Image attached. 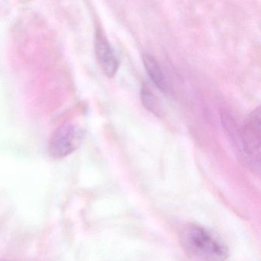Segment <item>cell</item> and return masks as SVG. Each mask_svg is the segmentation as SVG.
I'll use <instances>...</instances> for the list:
<instances>
[{"label":"cell","mask_w":261,"mask_h":261,"mask_svg":"<svg viewBox=\"0 0 261 261\" xmlns=\"http://www.w3.org/2000/svg\"><path fill=\"white\" fill-rule=\"evenodd\" d=\"M222 119L223 123L227 124L225 127L236 134L231 136H234L237 140H239L237 149L241 163L252 172L259 174L260 169V108L258 107L253 111L238 131L233 129L234 126H232L230 119L226 114H223Z\"/></svg>","instance_id":"cell-1"},{"label":"cell","mask_w":261,"mask_h":261,"mask_svg":"<svg viewBox=\"0 0 261 261\" xmlns=\"http://www.w3.org/2000/svg\"><path fill=\"white\" fill-rule=\"evenodd\" d=\"M0 261H11V260H9V259H0Z\"/></svg>","instance_id":"cell-7"},{"label":"cell","mask_w":261,"mask_h":261,"mask_svg":"<svg viewBox=\"0 0 261 261\" xmlns=\"http://www.w3.org/2000/svg\"><path fill=\"white\" fill-rule=\"evenodd\" d=\"M180 241L188 254L201 261H224L228 256L225 244L210 230L188 224L180 230Z\"/></svg>","instance_id":"cell-2"},{"label":"cell","mask_w":261,"mask_h":261,"mask_svg":"<svg viewBox=\"0 0 261 261\" xmlns=\"http://www.w3.org/2000/svg\"><path fill=\"white\" fill-rule=\"evenodd\" d=\"M82 129L74 124H65L55 130L48 143V153L54 159H62L80 147L83 140Z\"/></svg>","instance_id":"cell-3"},{"label":"cell","mask_w":261,"mask_h":261,"mask_svg":"<svg viewBox=\"0 0 261 261\" xmlns=\"http://www.w3.org/2000/svg\"><path fill=\"white\" fill-rule=\"evenodd\" d=\"M143 62L145 68L149 74L154 85L162 91H166L167 89V83L164 74L162 71L161 67L159 65L156 59L149 53L143 55Z\"/></svg>","instance_id":"cell-5"},{"label":"cell","mask_w":261,"mask_h":261,"mask_svg":"<svg viewBox=\"0 0 261 261\" xmlns=\"http://www.w3.org/2000/svg\"><path fill=\"white\" fill-rule=\"evenodd\" d=\"M94 47L96 56L102 71L107 77H114L118 71L120 65L118 59L106 36L100 30H97L96 33Z\"/></svg>","instance_id":"cell-4"},{"label":"cell","mask_w":261,"mask_h":261,"mask_svg":"<svg viewBox=\"0 0 261 261\" xmlns=\"http://www.w3.org/2000/svg\"><path fill=\"white\" fill-rule=\"evenodd\" d=\"M140 95H141V100L143 106L148 111L153 113L155 115H159L155 97H154L153 94H152V91H150L147 85H143Z\"/></svg>","instance_id":"cell-6"}]
</instances>
